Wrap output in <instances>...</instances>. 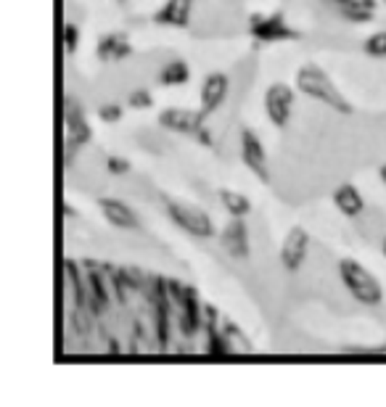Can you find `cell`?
Returning <instances> with one entry per match:
<instances>
[{"label": "cell", "instance_id": "1", "mask_svg": "<svg viewBox=\"0 0 386 407\" xmlns=\"http://www.w3.org/2000/svg\"><path fill=\"white\" fill-rule=\"evenodd\" d=\"M294 85H296V90H299L301 95H307L312 101L328 106L331 111H339V114H352V111H355L347 95L333 85L328 72H326L323 66L312 64V61H307V64H301L299 69H296Z\"/></svg>", "mask_w": 386, "mask_h": 407}, {"label": "cell", "instance_id": "2", "mask_svg": "<svg viewBox=\"0 0 386 407\" xmlns=\"http://www.w3.org/2000/svg\"><path fill=\"white\" fill-rule=\"evenodd\" d=\"M167 299L175 312V328L180 331L183 339H196L204 331V307L198 299V291L193 286H183L175 278H167Z\"/></svg>", "mask_w": 386, "mask_h": 407}, {"label": "cell", "instance_id": "3", "mask_svg": "<svg viewBox=\"0 0 386 407\" xmlns=\"http://www.w3.org/2000/svg\"><path fill=\"white\" fill-rule=\"evenodd\" d=\"M339 280L344 283V288L349 291V296L363 307H378L384 305V286L365 265H360L358 259L344 257L336 265Z\"/></svg>", "mask_w": 386, "mask_h": 407}, {"label": "cell", "instance_id": "4", "mask_svg": "<svg viewBox=\"0 0 386 407\" xmlns=\"http://www.w3.org/2000/svg\"><path fill=\"white\" fill-rule=\"evenodd\" d=\"M159 127L175 135H186V138L198 140L201 146H212L215 138L207 127V114L201 109H183V106H172L159 114Z\"/></svg>", "mask_w": 386, "mask_h": 407}, {"label": "cell", "instance_id": "5", "mask_svg": "<svg viewBox=\"0 0 386 407\" xmlns=\"http://www.w3.org/2000/svg\"><path fill=\"white\" fill-rule=\"evenodd\" d=\"M164 212L183 233H188L193 238H215L217 236V225L209 217L207 209H201L196 204L188 201H178V199H164Z\"/></svg>", "mask_w": 386, "mask_h": 407}, {"label": "cell", "instance_id": "6", "mask_svg": "<svg viewBox=\"0 0 386 407\" xmlns=\"http://www.w3.org/2000/svg\"><path fill=\"white\" fill-rule=\"evenodd\" d=\"M93 140V127L87 125V117L82 106L75 98L64 101V164L69 166L75 154L82 146H87Z\"/></svg>", "mask_w": 386, "mask_h": 407}, {"label": "cell", "instance_id": "7", "mask_svg": "<svg viewBox=\"0 0 386 407\" xmlns=\"http://www.w3.org/2000/svg\"><path fill=\"white\" fill-rule=\"evenodd\" d=\"M296 92L294 85L289 83H273L267 85V90L262 95V106L270 125L278 130H286L294 117V103H296Z\"/></svg>", "mask_w": 386, "mask_h": 407}, {"label": "cell", "instance_id": "8", "mask_svg": "<svg viewBox=\"0 0 386 407\" xmlns=\"http://www.w3.org/2000/svg\"><path fill=\"white\" fill-rule=\"evenodd\" d=\"M238 154H241L244 166L259 180V183H264V185L273 183L267 151H264V146H262V138H259L252 127H241V135H238Z\"/></svg>", "mask_w": 386, "mask_h": 407}, {"label": "cell", "instance_id": "9", "mask_svg": "<svg viewBox=\"0 0 386 407\" xmlns=\"http://www.w3.org/2000/svg\"><path fill=\"white\" fill-rule=\"evenodd\" d=\"M249 35L259 43H286V40H299V32L286 24L281 11L275 14H254L249 18Z\"/></svg>", "mask_w": 386, "mask_h": 407}, {"label": "cell", "instance_id": "10", "mask_svg": "<svg viewBox=\"0 0 386 407\" xmlns=\"http://www.w3.org/2000/svg\"><path fill=\"white\" fill-rule=\"evenodd\" d=\"M307 251H310V233L301 225H294L291 231L286 233V238L281 243V265L286 273H299L301 265L307 262Z\"/></svg>", "mask_w": 386, "mask_h": 407}, {"label": "cell", "instance_id": "11", "mask_svg": "<svg viewBox=\"0 0 386 407\" xmlns=\"http://www.w3.org/2000/svg\"><path fill=\"white\" fill-rule=\"evenodd\" d=\"M217 240H220V246L225 251L230 259H238V262H244L249 259L252 254V238H249V228H246V222L241 217H230L223 231L217 233Z\"/></svg>", "mask_w": 386, "mask_h": 407}, {"label": "cell", "instance_id": "12", "mask_svg": "<svg viewBox=\"0 0 386 407\" xmlns=\"http://www.w3.org/2000/svg\"><path fill=\"white\" fill-rule=\"evenodd\" d=\"M98 209H101V217L112 228H117V231H127V233L143 231V222L138 217V212L127 201H122V199H98Z\"/></svg>", "mask_w": 386, "mask_h": 407}, {"label": "cell", "instance_id": "13", "mask_svg": "<svg viewBox=\"0 0 386 407\" xmlns=\"http://www.w3.org/2000/svg\"><path fill=\"white\" fill-rule=\"evenodd\" d=\"M227 92H230V77L225 72H209L201 83L198 90V101H201V111L204 114H215L223 103H225Z\"/></svg>", "mask_w": 386, "mask_h": 407}, {"label": "cell", "instance_id": "14", "mask_svg": "<svg viewBox=\"0 0 386 407\" xmlns=\"http://www.w3.org/2000/svg\"><path fill=\"white\" fill-rule=\"evenodd\" d=\"M333 14L349 24H368L376 16L378 3L376 0H326Z\"/></svg>", "mask_w": 386, "mask_h": 407}, {"label": "cell", "instance_id": "15", "mask_svg": "<svg viewBox=\"0 0 386 407\" xmlns=\"http://www.w3.org/2000/svg\"><path fill=\"white\" fill-rule=\"evenodd\" d=\"M331 199H333V206L339 209L341 217H347V220H360L365 214V199L358 191V185L352 183L336 185Z\"/></svg>", "mask_w": 386, "mask_h": 407}, {"label": "cell", "instance_id": "16", "mask_svg": "<svg viewBox=\"0 0 386 407\" xmlns=\"http://www.w3.org/2000/svg\"><path fill=\"white\" fill-rule=\"evenodd\" d=\"M130 53H132L130 35H124V32H109V35L98 37V46H95L98 61H104V64H109V61H124Z\"/></svg>", "mask_w": 386, "mask_h": 407}, {"label": "cell", "instance_id": "17", "mask_svg": "<svg viewBox=\"0 0 386 407\" xmlns=\"http://www.w3.org/2000/svg\"><path fill=\"white\" fill-rule=\"evenodd\" d=\"M191 11H193V0H167L159 11L154 21L161 27H178L186 29L191 24Z\"/></svg>", "mask_w": 386, "mask_h": 407}, {"label": "cell", "instance_id": "18", "mask_svg": "<svg viewBox=\"0 0 386 407\" xmlns=\"http://www.w3.org/2000/svg\"><path fill=\"white\" fill-rule=\"evenodd\" d=\"M191 80V66L186 58H170V61H164L156 74V83L161 88H183V85Z\"/></svg>", "mask_w": 386, "mask_h": 407}, {"label": "cell", "instance_id": "19", "mask_svg": "<svg viewBox=\"0 0 386 407\" xmlns=\"http://www.w3.org/2000/svg\"><path fill=\"white\" fill-rule=\"evenodd\" d=\"M217 199H220L223 209H225L230 217H241V220H246V217L252 214V201H249L244 194L233 191V188H220V191H217Z\"/></svg>", "mask_w": 386, "mask_h": 407}, {"label": "cell", "instance_id": "20", "mask_svg": "<svg viewBox=\"0 0 386 407\" xmlns=\"http://www.w3.org/2000/svg\"><path fill=\"white\" fill-rule=\"evenodd\" d=\"M363 53L370 58H386V29H378L363 40Z\"/></svg>", "mask_w": 386, "mask_h": 407}, {"label": "cell", "instance_id": "21", "mask_svg": "<svg viewBox=\"0 0 386 407\" xmlns=\"http://www.w3.org/2000/svg\"><path fill=\"white\" fill-rule=\"evenodd\" d=\"M223 328H225V336L230 342V349L233 352H252V344L246 339V333L238 328L233 320H223Z\"/></svg>", "mask_w": 386, "mask_h": 407}, {"label": "cell", "instance_id": "22", "mask_svg": "<svg viewBox=\"0 0 386 407\" xmlns=\"http://www.w3.org/2000/svg\"><path fill=\"white\" fill-rule=\"evenodd\" d=\"M61 43H64L66 56L77 53V48H80V27H77L75 21H64V27H61Z\"/></svg>", "mask_w": 386, "mask_h": 407}, {"label": "cell", "instance_id": "23", "mask_svg": "<svg viewBox=\"0 0 386 407\" xmlns=\"http://www.w3.org/2000/svg\"><path fill=\"white\" fill-rule=\"evenodd\" d=\"M124 114V106H119V103H101L98 106V120L106 122V125H117V122L122 120Z\"/></svg>", "mask_w": 386, "mask_h": 407}, {"label": "cell", "instance_id": "24", "mask_svg": "<svg viewBox=\"0 0 386 407\" xmlns=\"http://www.w3.org/2000/svg\"><path fill=\"white\" fill-rule=\"evenodd\" d=\"M127 106L130 109H151L154 106V95L146 88H138V90L127 92Z\"/></svg>", "mask_w": 386, "mask_h": 407}, {"label": "cell", "instance_id": "25", "mask_svg": "<svg viewBox=\"0 0 386 407\" xmlns=\"http://www.w3.org/2000/svg\"><path fill=\"white\" fill-rule=\"evenodd\" d=\"M132 169V164L122 157H106V172L109 175H127Z\"/></svg>", "mask_w": 386, "mask_h": 407}, {"label": "cell", "instance_id": "26", "mask_svg": "<svg viewBox=\"0 0 386 407\" xmlns=\"http://www.w3.org/2000/svg\"><path fill=\"white\" fill-rule=\"evenodd\" d=\"M378 177H381V183L386 185V164H381V166H378Z\"/></svg>", "mask_w": 386, "mask_h": 407}, {"label": "cell", "instance_id": "27", "mask_svg": "<svg viewBox=\"0 0 386 407\" xmlns=\"http://www.w3.org/2000/svg\"><path fill=\"white\" fill-rule=\"evenodd\" d=\"M381 254H384V259H386V236L381 238Z\"/></svg>", "mask_w": 386, "mask_h": 407}, {"label": "cell", "instance_id": "28", "mask_svg": "<svg viewBox=\"0 0 386 407\" xmlns=\"http://www.w3.org/2000/svg\"><path fill=\"white\" fill-rule=\"evenodd\" d=\"M381 3H384V6H386V0H381Z\"/></svg>", "mask_w": 386, "mask_h": 407}, {"label": "cell", "instance_id": "29", "mask_svg": "<svg viewBox=\"0 0 386 407\" xmlns=\"http://www.w3.org/2000/svg\"><path fill=\"white\" fill-rule=\"evenodd\" d=\"M119 3H122V0H119Z\"/></svg>", "mask_w": 386, "mask_h": 407}]
</instances>
